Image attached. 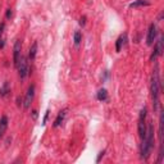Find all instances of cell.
Instances as JSON below:
<instances>
[{"label":"cell","mask_w":164,"mask_h":164,"mask_svg":"<svg viewBox=\"0 0 164 164\" xmlns=\"http://www.w3.org/2000/svg\"><path fill=\"white\" fill-rule=\"evenodd\" d=\"M139 136L142 140L145 137L146 133V108H142L140 112V117H139Z\"/></svg>","instance_id":"3957f363"},{"label":"cell","mask_w":164,"mask_h":164,"mask_svg":"<svg viewBox=\"0 0 164 164\" xmlns=\"http://www.w3.org/2000/svg\"><path fill=\"white\" fill-rule=\"evenodd\" d=\"M32 117H33V119H36V118H37V112H36V110H33V112H32Z\"/></svg>","instance_id":"ffe728a7"},{"label":"cell","mask_w":164,"mask_h":164,"mask_svg":"<svg viewBox=\"0 0 164 164\" xmlns=\"http://www.w3.org/2000/svg\"><path fill=\"white\" fill-rule=\"evenodd\" d=\"M64 117H66V110H62V112H59L58 117H56V118H55V120H54V127H59V126L63 123Z\"/></svg>","instance_id":"8fae6325"},{"label":"cell","mask_w":164,"mask_h":164,"mask_svg":"<svg viewBox=\"0 0 164 164\" xmlns=\"http://www.w3.org/2000/svg\"><path fill=\"white\" fill-rule=\"evenodd\" d=\"M17 69H18V74L21 78H25L28 74V62L26 56L21 55V59L17 64Z\"/></svg>","instance_id":"277c9868"},{"label":"cell","mask_w":164,"mask_h":164,"mask_svg":"<svg viewBox=\"0 0 164 164\" xmlns=\"http://www.w3.org/2000/svg\"><path fill=\"white\" fill-rule=\"evenodd\" d=\"M80 23H81V25H85V23H86V17H85V16H83V17H81Z\"/></svg>","instance_id":"d6986e66"},{"label":"cell","mask_w":164,"mask_h":164,"mask_svg":"<svg viewBox=\"0 0 164 164\" xmlns=\"http://www.w3.org/2000/svg\"><path fill=\"white\" fill-rule=\"evenodd\" d=\"M10 92V87H9V82L8 81H5L4 83H3V86L0 87V96L2 97H5L6 95H8Z\"/></svg>","instance_id":"30bf717a"},{"label":"cell","mask_w":164,"mask_h":164,"mask_svg":"<svg viewBox=\"0 0 164 164\" xmlns=\"http://www.w3.org/2000/svg\"><path fill=\"white\" fill-rule=\"evenodd\" d=\"M151 97H153V108L154 112H158L159 108V95H160V77H159V69L155 67L151 76V85H150Z\"/></svg>","instance_id":"7a4b0ae2"},{"label":"cell","mask_w":164,"mask_h":164,"mask_svg":"<svg viewBox=\"0 0 164 164\" xmlns=\"http://www.w3.org/2000/svg\"><path fill=\"white\" fill-rule=\"evenodd\" d=\"M73 40H74V44H76V45H80V42H81V40H82V35H81L80 31H76V32H74Z\"/></svg>","instance_id":"2e32d148"},{"label":"cell","mask_w":164,"mask_h":164,"mask_svg":"<svg viewBox=\"0 0 164 164\" xmlns=\"http://www.w3.org/2000/svg\"><path fill=\"white\" fill-rule=\"evenodd\" d=\"M21 49H22L21 41L17 40L16 44H14V48H13V64H14V67H17V64L21 59Z\"/></svg>","instance_id":"ba28073f"},{"label":"cell","mask_w":164,"mask_h":164,"mask_svg":"<svg viewBox=\"0 0 164 164\" xmlns=\"http://www.w3.org/2000/svg\"><path fill=\"white\" fill-rule=\"evenodd\" d=\"M163 54V37L160 36L159 37V40L156 41V44H155V46H154V51H153V54H151V56H150V59L151 60H155L158 56H160Z\"/></svg>","instance_id":"52a82bcc"},{"label":"cell","mask_w":164,"mask_h":164,"mask_svg":"<svg viewBox=\"0 0 164 164\" xmlns=\"http://www.w3.org/2000/svg\"><path fill=\"white\" fill-rule=\"evenodd\" d=\"M36 53H37V42H33L30 48V53H28V56H30V59L33 60L35 56H36Z\"/></svg>","instance_id":"5bb4252c"},{"label":"cell","mask_w":164,"mask_h":164,"mask_svg":"<svg viewBox=\"0 0 164 164\" xmlns=\"http://www.w3.org/2000/svg\"><path fill=\"white\" fill-rule=\"evenodd\" d=\"M8 123H9V120H8V117L6 116H3L0 118V139L4 136L6 128H8Z\"/></svg>","instance_id":"9c48e42d"},{"label":"cell","mask_w":164,"mask_h":164,"mask_svg":"<svg viewBox=\"0 0 164 164\" xmlns=\"http://www.w3.org/2000/svg\"><path fill=\"white\" fill-rule=\"evenodd\" d=\"M154 147V126L153 123H149L146 127V133L145 137L142 139V145H141V158L147 160L149 156L151 155Z\"/></svg>","instance_id":"6da1fadb"},{"label":"cell","mask_w":164,"mask_h":164,"mask_svg":"<svg viewBox=\"0 0 164 164\" xmlns=\"http://www.w3.org/2000/svg\"><path fill=\"white\" fill-rule=\"evenodd\" d=\"M156 33H158V28H156V26L154 23L150 25V27H149V31H147V39H146V44L149 46H151L154 44V41L156 39Z\"/></svg>","instance_id":"8992f818"},{"label":"cell","mask_w":164,"mask_h":164,"mask_svg":"<svg viewBox=\"0 0 164 164\" xmlns=\"http://www.w3.org/2000/svg\"><path fill=\"white\" fill-rule=\"evenodd\" d=\"M10 17H12V10H10V9H8V10H6V18L9 19Z\"/></svg>","instance_id":"ac0fdd59"},{"label":"cell","mask_w":164,"mask_h":164,"mask_svg":"<svg viewBox=\"0 0 164 164\" xmlns=\"http://www.w3.org/2000/svg\"><path fill=\"white\" fill-rule=\"evenodd\" d=\"M147 5H150L147 0H136V2L130 4V8H139V6H147Z\"/></svg>","instance_id":"7c38bea8"},{"label":"cell","mask_w":164,"mask_h":164,"mask_svg":"<svg viewBox=\"0 0 164 164\" xmlns=\"http://www.w3.org/2000/svg\"><path fill=\"white\" fill-rule=\"evenodd\" d=\"M96 97H97V100H100V101H105L106 99H108V92H106V90H105V89L99 90V91H97Z\"/></svg>","instance_id":"4fadbf2b"},{"label":"cell","mask_w":164,"mask_h":164,"mask_svg":"<svg viewBox=\"0 0 164 164\" xmlns=\"http://www.w3.org/2000/svg\"><path fill=\"white\" fill-rule=\"evenodd\" d=\"M33 97H35V85H31L26 92V96H25V100H23V108L25 109H28L31 106V104L33 101Z\"/></svg>","instance_id":"5b68a950"},{"label":"cell","mask_w":164,"mask_h":164,"mask_svg":"<svg viewBox=\"0 0 164 164\" xmlns=\"http://www.w3.org/2000/svg\"><path fill=\"white\" fill-rule=\"evenodd\" d=\"M126 40V35H122V36H119L117 42H116V50L117 51H120V49H122V45H123V42Z\"/></svg>","instance_id":"9a60e30c"},{"label":"cell","mask_w":164,"mask_h":164,"mask_svg":"<svg viewBox=\"0 0 164 164\" xmlns=\"http://www.w3.org/2000/svg\"><path fill=\"white\" fill-rule=\"evenodd\" d=\"M3 30H4V23H0V35L3 33Z\"/></svg>","instance_id":"44dd1931"},{"label":"cell","mask_w":164,"mask_h":164,"mask_svg":"<svg viewBox=\"0 0 164 164\" xmlns=\"http://www.w3.org/2000/svg\"><path fill=\"white\" fill-rule=\"evenodd\" d=\"M103 156H104V151H101L100 154H99V156H97V159H96V162L99 163V162H100V159L103 158Z\"/></svg>","instance_id":"e0dca14e"}]
</instances>
